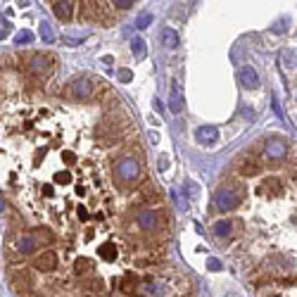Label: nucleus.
Masks as SVG:
<instances>
[{
	"instance_id": "obj_18",
	"label": "nucleus",
	"mask_w": 297,
	"mask_h": 297,
	"mask_svg": "<svg viewBox=\"0 0 297 297\" xmlns=\"http://www.w3.org/2000/svg\"><path fill=\"white\" fill-rule=\"evenodd\" d=\"M136 288H138V276L126 274V276L121 278V293H124V295H133V293H136Z\"/></svg>"
},
{
	"instance_id": "obj_31",
	"label": "nucleus",
	"mask_w": 297,
	"mask_h": 297,
	"mask_svg": "<svg viewBox=\"0 0 297 297\" xmlns=\"http://www.w3.org/2000/svg\"><path fill=\"white\" fill-rule=\"evenodd\" d=\"M2 209H5V202H2V200H0V212H2Z\"/></svg>"
},
{
	"instance_id": "obj_17",
	"label": "nucleus",
	"mask_w": 297,
	"mask_h": 297,
	"mask_svg": "<svg viewBox=\"0 0 297 297\" xmlns=\"http://www.w3.org/2000/svg\"><path fill=\"white\" fill-rule=\"evenodd\" d=\"M38 36H40V40L43 43H55V31H53V26L48 24V21H40L38 24Z\"/></svg>"
},
{
	"instance_id": "obj_26",
	"label": "nucleus",
	"mask_w": 297,
	"mask_h": 297,
	"mask_svg": "<svg viewBox=\"0 0 297 297\" xmlns=\"http://www.w3.org/2000/svg\"><path fill=\"white\" fill-rule=\"evenodd\" d=\"M283 64H288V67H297V53H293V50L283 53Z\"/></svg>"
},
{
	"instance_id": "obj_13",
	"label": "nucleus",
	"mask_w": 297,
	"mask_h": 297,
	"mask_svg": "<svg viewBox=\"0 0 297 297\" xmlns=\"http://www.w3.org/2000/svg\"><path fill=\"white\" fill-rule=\"evenodd\" d=\"M171 88H174V93H171V100H169V110L174 114H178V112H183L186 102H183V95H181V86L178 83H174Z\"/></svg>"
},
{
	"instance_id": "obj_9",
	"label": "nucleus",
	"mask_w": 297,
	"mask_h": 297,
	"mask_svg": "<svg viewBox=\"0 0 297 297\" xmlns=\"http://www.w3.org/2000/svg\"><path fill=\"white\" fill-rule=\"evenodd\" d=\"M36 240H34V236L31 233H21L17 238V252L21 257H29V255H34L36 252Z\"/></svg>"
},
{
	"instance_id": "obj_8",
	"label": "nucleus",
	"mask_w": 297,
	"mask_h": 297,
	"mask_svg": "<svg viewBox=\"0 0 297 297\" xmlns=\"http://www.w3.org/2000/svg\"><path fill=\"white\" fill-rule=\"evenodd\" d=\"M136 223L140 226V231L152 233V231H155V226H157V214H155L152 209H145V212L136 214Z\"/></svg>"
},
{
	"instance_id": "obj_6",
	"label": "nucleus",
	"mask_w": 297,
	"mask_h": 297,
	"mask_svg": "<svg viewBox=\"0 0 297 297\" xmlns=\"http://www.w3.org/2000/svg\"><path fill=\"white\" fill-rule=\"evenodd\" d=\"M238 79H240V83L247 88V91H255L257 86H259V76L255 72V67H240V72H238Z\"/></svg>"
},
{
	"instance_id": "obj_2",
	"label": "nucleus",
	"mask_w": 297,
	"mask_h": 297,
	"mask_svg": "<svg viewBox=\"0 0 297 297\" xmlns=\"http://www.w3.org/2000/svg\"><path fill=\"white\" fill-rule=\"evenodd\" d=\"M69 91H72V95H74L76 100H91V98H93V81L86 79V76L72 79Z\"/></svg>"
},
{
	"instance_id": "obj_14",
	"label": "nucleus",
	"mask_w": 297,
	"mask_h": 297,
	"mask_svg": "<svg viewBox=\"0 0 297 297\" xmlns=\"http://www.w3.org/2000/svg\"><path fill=\"white\" fill-rule=\"evenodd\" d=\"M195 138L200 143H204V145H209V143H214L219 138V131L214 129V126H200V129L195 131Z\"/></svg>"
},
{
	"instance_id": "obj_10",
	"label": "nucleus",
	"mask_w": 297,
	"mask_h": 297,
	"mask_svg": "<svg viewBox=\"0 0 297 297\" xmlns=\"http://www.w3.org/2000/svg\"><path fill=\"white\" fill-rule=\"evenodd\" d=\"M50 62H53V57L45 55V53L31 55V62H29V72H31V74H40V72H45V69L50 67Z\"/></svg>"
},
{
	"instance_id": "obj_15",
	"label": "nucleus",
	"mask_w": 297,
	"mask_h": 297,
	"mask_svg": "<svg viewBox=\"0 0 297 297\" xmlns=\"http://www.w3.org/2000/svg\"><path fill=\"white\" fill-rule=\"evenodd\" d=\"M31 236H34L36 245H53V242H55V233H53L50 228H45V226L36 228V231H34Z\"/></svg>"
},
{
	"instance_id": "obj_1",
	"label": "nucleus",
	"mask_w": 297,
	"mask_h": 297,
	"mask_svg": "<svg viewBox=\"0 0 297 297\" xmlns=\"http://www.w3.org/2000/svg\"><path fill=\"white\" fill-rule=\"evenodd\" d=\"M114 176H117V181L121 186H136L140 181V164L131 155H124L114 164Z\"/></svg>"
},
{
	"instance_id": "obj_16",
	"label": "nucleus",
	"mask_w": 297,
	"mask_h": 297,
	"mask_svg": "<svg viewBox=\"0 0 297 297\" xmlns=\"http://www.w3.org/2000/svg\"><path fill=\"white\" fill-rule=\"evenodd\" d=\"M280 190H283V183H280V178H276V176H269L259 188V193H266V195H280Z\"/></svg>"
},
{
	"instance_id": "obj_28",
	"label": "nucleus",
	"mask_w": 297,
	"mask_h": 297,
	"mask_svg": "<svg viewBox=\"0 0 297 297\" xmlns=\"http://www.w3.org/2000/svg\"><path fill=\"white\" fill-rule=\"evenodd\" d=\"M112 5H114L117 10H131V7H133V0H114Z\"/></svg>"
},
{
	"instance_id": "obj_21",
	"label": "nucleus",
	"mask_w": 297,
	"mask_h": 297,
	"mask_svg": "<svg viewBox=\"0 0 297 297\" xmlns=\"http://www.w3.org/2000/svg\"><path fill=\"white\" fill-rule=\"evenodd\" d=\"M100 257L105 261H112V259H117V247L112 245V242H105V245H100Z\"/></svg>"
},
{
	"instance_id": "obj_4",
	"label": "nucleus",
	"mask_w": 297,
	"mask_h": 297,
	"mask_svg": "<svg viewBox=\"0 0 297 297\" xmlns=\"http://www.w3.org/2000/svg\"><path fill=\"white\" fill-rule=\"evenodd\" d=\"M264 152H266V157H269V159H274V162L285 159V155H288L285 140H280V138H269V140L264 143Z\"/></svg>"
},
{
	"instance_id": "obj_27",
	"label": "nucleus",
	"mask_w": 297,
	"mask_h": 297,
	"mask_svg": "<svg viewBox=\"0 0 297 297\" xmlns=\"http://www.w3.org/2000/svg\"><path fill=\"white\" fill-rule=\"evenodd\" d=\"M117 76H119V81H124V83L133 81V72H131V69H119V72H117Z\"/></svg>"
},
{
	"instance_id": "obj_22",
	"label": "nucleus",
	"mask_w": 297,
	"mask_h": 297,
	"mask_svg": "<svg viewBox=\"0 0 297 297\" xmlns=\"http://www.w3.org/2000/svg\"><path fill=\"white\" fill-rule=\"evenodd\" d=\"M81 288H83V293H102V283L100 280H83Z\"/></svg>"
},
{
	"instance_id": "obj_25",
	"label": "nucleus",
	"mask_w": 297,
	"mask_h": 297,
	"mask_svg": "<svg viewBox=\"0 0 297 297\" xmlns=\"http://www.w3.org/2000/svg\"><path fill=\"white\" fill-rule=\"evenodd\" d=\"M150 24H152V15L150 12H145V15H140V17L136 19V26L138 29H148Z\"/></svg>"
},
{
	"instance_id": "obj_12",
	"label": "nucleus",
	"mask_w": 297,
	"mask_h": 297,
	"mask_svg": "<svg viewBox=\"0 0 297 297\" xmlns=\"http://www.w3.org/2000/svg\"><path fill=\"white\" fill-rule=\"evenodd\" d=\"M72 269H74V276H86V274H91L95 269V261L88 259V257H76Z\"/></svg>"
},
{
	"instance_id": "obj_7",
	"label": "nucleus",
	"mask_w": 297,
	"mask_h": 297,
	"mask_svg": "<svg viewBox=\"0 0 297 297\" xmlns=\"http://www.w3.org/2000/svg\"><path fill=\"white\" fill-rule=\"evenodd\" d=\"M76 10V2L72 0H59V2H53V12H55L57 19H62V21H69L72 15H74Z\"/></svg>"
},
{
	"instance_id": "obj_19",
	"label": "nucleus",
	"mask_w": 297,
	"mask_h": 297,
	"mask_svg": "<svg viewBox=\"0 0 297 297\" xmlns=\"http://www.w3.org/2000/svg\"><path fill=\"white\" fill-rule=\"evenodd\" d=\"M131 53H133L136 59H145V53H148L145 40H143V38H133V40H131Z\"/></svg>"
},
{
	"instance_id": "obj_5",
	"label": "nucleus",
	"mask_w": 297,
	"mask_h": 297,
	"mask_svg": "<svg viewBox=\"0 0 297 297\" xmlns=\"http://www.w3.org/2000/svg\"><path fill=\"white\" fill-rule=\"evenodd\" d=\"M34 269L43 271V274H50L57 269V255L55 252H40L36 259H34Z\"/></svg>"
},
{
	"instance_id": "obj_24",
	"label": "nucleus",
	"mask_w": 297,
	"mask_h": 297,
	"mask_svg": "<svg viewBox=\"0 0 297 297\" xmlns=\"http://www.w3.org/2000/svg\"><path fill=\"white\" fill-rule=\"evenodd\" d=\"M31 40H34V34H31V31H19L17 36H15V43H17V45H29Z\"/></svg>"
},
{
	"instance_id": "obj_3",
	"label": "nucleus",
	"mask_w": 297,
	"mask_h": 297,
	"mask_svg": "<svg viewBox=\"0 0 297 297\" xmlns=\"http://www.w3.org/2000/svg\"><path fill=\"white\" fill-rule=\"evenodd\" d=\"M214 204H217V209L219 212H228V209H236L238 204H240V195H236L233 190H219L217 195H214Z\"/></svg>"
},
{
	"instance_id": "obj_11",
	"label": "nucleus",
	"mask_w": 297,
	"mask_h": 297,
	"mask_svg": "<svg viewBox=\"0 0 297 297\" xmlns=\"http://www.w3.org/2000/svg\"><path fill=\"white\" fill-rule=\"evenodd\" d=\"M238 171H240V176H257L261 171V164L255 157H242L240 164H238Z\"/></svg>"
},
{
	"instance_id": "obj_29",
	"label": "nucleus",
	"mask_w": 297,
	"mask_h": 297,
	"mask_svg": "<svg viewBox=\"0 0 297 297\" xmlns=\"http://www.w3.org/2000/svg\"><path fill=\"white\" fill-rule=\"evenodd\" d=\"M207 266H209L212 271H219V269H221V261H219V259H214V257H212V259H207Z\"/></svg>"
},
{
	"instance_id": "obj_20",
	"label": "nucleus",
	"mask_w": 297,
	"mask_h": 297,
	"mask_svg": "<svg viewBox=\"0 0 297 297\" xmlns=\"http://www.w3.org/2000/svg\"><path fill=\"white\" fill-rule=\"evenodd\" d=\"M162 43L167 45V48H176L178 45V34L174 31V29H162Z\"/></svg>"
},
{
	"instance_id": "obj_30",
	"label": "nucleus",
	"mask_w": 297,
	"mask_h": 297,
	"mask_svg": "<svg viewBox=\"0 0 297 297\" xmlns=\"http://www.w3.org/2000/svg\"><path fill=\"white\" fill-rule=\"evenodd\" d=\"M169 167V159L167 157H162V159H159V169H162V171H164V169Z\"/></svg>"
},
{
	"instance_id": "obj_23",
	"label": "nucleus",
	"mask_w": 297,
	"mask_h": 297,
	"mask_svg": "<svg viewBox=\"0 0 297 297\" xmlns=\"http://www.w3.org/2000/svg\"><path fill=\"white\" fill-rule=\"evenodd\" d=\"M214 233H217L219 238L228 236V233H231V221H226V219H223V221H217L214 223Z\"/></svg>"
}]
</instances>
